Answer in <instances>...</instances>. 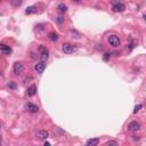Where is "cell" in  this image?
I'll return each instance as SVG.
<instances>
[{
	"label": "cell",
	"mask_w": 146,
	"mask_h": 146,
	"mask_svg": "<svg viewBox=\"0 0 146 146\" xmlns=\"http://www.w3.org/2000/svg\"><path fill=\"white\" fill-rule=\"evenodd\" d=\"M126 9V6L122 4V2L120 1V0H116V1H114V5H113V11H115V13H122V11H125Z\"/></svg>",
	"instance_id": "6da1fadb"
},
{
	"label": "cell",
	"mask_w": 146,
	"mask_h": 146,
	"mask_svg": "<svg viewBox=\"0 0 146 146\" xmlns=\"http://www.w3.org/2000/svg\"><path fill=\"white\" fill-rule=\"evenodd\" d=\"M108 42H110L111 46H113V47H118V46H120V38L118 36H110L108 37Z\"/></svg>",
	"instance_id": "7a4b0ae2"
},
{
	"label": "cell",
	"mask_w": 146,
	"mask_h": 146,
	"mask_svg": "<svg viewBox=\"0 0 146 146\" xmlns=\"http://www.w3.org/2000/svg\"><path fill=\"white\" fill-rule=\"evenodd\" d=\"M23 71H24L23 64H22L21 62H16V63L14 64V73L16 74V75H20V74L23 73Z\"/></svg>",
	"instance_id": "3957f363"
},
{
	"label": "cell",
	"mask_w": 146,
	"mask_h": 146,
	"mask_svg": "<svg viewBox=\"0 0 146 146\" xmlns=\"http://www.w3.org/2000/svg\"><path fill=\"white\" fill-rule=\"evenodd\" d=\"M39 50H40V52H41V61H42V62L47 61V60H48V55H49L48 49L45 48L43 46H40V47H39Z\"/></svg>",
	"instance_id": "277c9868"
},
{
	"label": "cell",
	"mask_w": 146,
	"mask_h": 146,
	"mask_svg": "<svg viewBox=\"0 0 146 146\" xmlns=\"http://www.w3.org/2000/svg\"><path fill=\"white\" fill-rule=\"evenodd\" d=\"M128 129L130 131H137V130L141 129V125L137 121H132V122H130L128 125Z\"/></svg>",
	"instance_id": "5b68a950"
},
{
	"label": "cell",
	"mask_w": 146,
	"mask_h": 146,
	"mask_svg": "<svg viewBox=\"0 0 146 146\" xmlns=\"http://www.w3.org/2000/svg\"><path fill=\"white\" fill-rule=\"evenodd\" d=\"M63 51L65 54H71V52H73V46L69 42L63 43Z\"/></svg>",
	"instance_id": "8992f818"
},
{
	"label": "cell",
	"mask_w": 146,
	"mask_h": 146,
	"mask_svg": "<svg viewBox=\"0 0 146 146\" xmlns=\"http://www.w3.org/2000/svg\"><path fill=\"white\" fill-rule=\"evenodd\" d=\"M34 69H36L37 72L41 74L43 71H45V69H46V63H45V62H40V63H38V64H37L36 66H34Z\"/></svg>",
	"instance_id": "52a82bcc"
},
{
	"label": "cell",
	"mask_w": 146,
	"mask_h": 146,
	"mask_svg": "<svg viewBox=\"0 0 146 146\" xmlns=\"http://www.w3.org/2000/svg\"><path fill=\"white\" fill-rule=\"evenodd\" d=\"M26 110L31 112V113H37V112L39 111V107L37 106V105L32 104V103H27L26 104Z\"/></svg>",
	"instance_id": "ba28073f"
},
{
	"label": "cell",
	"mask_w": 146,
	"mask_h": 146,
	"mask_svg": "<svg viewBox=\"0 0 146 146\" xmlns=\"http://www.w3.org/2000/svg\"><path fill=\"white\" fill-rule=\"evenodd\" d=\"M48 137V132L46 131V130H40V131L37 133V138L39 139V141H45V139H47Z\"/></svg>",
	"instance_id": "9c48e42d"
},
{
	"label": "cell",
	"mask_w": 146,
	"mask_h": 146,
	"mask_svg": "<svg viewBox=\"0 0 146 146\" xmlns=\"http://www.w3.org/2000/svg\"><path fill=\"white\" fill-rule=\"evenodd\" d=\"M0 50L4 52V54H6V55H9L11 52V48L9 47V46H7V45H5V43H1V45H0Z\"/></svg>",
	"instance_id": "30bf717a"
},
{
	"label": "cell",
	"mask_w": 146,
	"mask_h": 146,
	"mask_svg": "<svg viewBox=\"0 0 146 146\" xmlns=\"http://www.w3.org/2000/svg\"><path fill=\"white\" fill-rule=\"evenodd\" d=\"M26 94H27V96H30V97L34 96V95L37 94V87H36L34 85L30 86L29 88H27V90H26Z\"/></svg>",
	"instance_id": "8fae6325"
},
{
	"label": "cell",
	"mask_w": 146,
	"mask_h": 146,
	"mask_svg": "<svg viewBox=\"0 0 146 146\" xmlns=\"http://www.w3.org/2000/svg\"><path fill=\"white\" fill-rule=\"evenodd\" d=\"M98 143H99V139L98 138H91V139H89V141H87L86 145L87 146H96Z\"/></svg>",
	"instance_id": "7c38bea8"
},
{
	"label": "cell",
	"mask_w": 146,
	"mask_h": 146,
	"mask_svg": "<svg viewBox=\"0 0 146 146\" xmlns=\"http://www.w3.org/2000/svg\"><path fill=\"white\" fill-rule=\"evenodd\" d=\"M48 37H49V39H50L51 41H57V40L60 39V36H58V33L57 32H54V31L49 33Z\"/></svg>",
	"instance_id": "4fadbf2b"
},
{
	"label": "cell",
	"mask_w": 146,
	"mask_h": 146,
	"mask_svg": "<svg viewBox=\"0 0 146 146\" xmlns=\"http://www.w3.org/2000/svg\"><path fill=\"white\" fill-rule=\"evenodd\" d=\"M57 9L61 14H64V13H66V10H67V6L64 5V4H60L57 6Z\"/></svg>",
	"instance_id": "5bb4252c"
},
{
	"label": "cell",
	"mask_w": 146,
	"mask_h": 146,
	"mask_svg": "<svg viewBox=\"0 0 146 146\" xmlns=\"http://www.w3.org/2000/svg\"><path fill=\"white\" fill-rule=\"evenodd\" d=\"M36 13H37V7H34V6H30V7H27L26 10H25V14L26 15L36 14Z\"/></svg>",
	"instance_id": "9a60e30c"
},
{
	"label": "cell",
	"mask_w": 146,
	"mask_h": 146,
	"mask_svg": "<svg viewBox=\"0 0 146 146\" xmlns=\"http://www.w3.org/2000/svg\"><path fill=\"white\" fill-rule=\"evenodd\" d=\"M22 2H23V0H11V5H13L14 7H18V6H21Z\"/></svg>",
	"instance_id": "2e32d148"
},
{
	"label": "cell",
	"mask_w": 146,
	"mask_h": 146,
	"mask_svg": "<svg viewBox=\"0 0 146 146\" xmlns=\"http://www.w3.org/2000/svg\"><path fill=\"white\" fill-rule=\"evenodd\" d=\"M110 57H111V54L106 52V54H104V56H103V60H104L105 62H107L108 60H110Z\"/></svg>",
	"instance_id": "e0dca14e"
},
{
	"label": "cell",
	"mask_w": 146,
	"mask_h": 146,
	"mask_svg": "<svg viewBox=\"0 0 146 146\" xmlns=\"http://www.w3.org/2000/svg\"><path fill=\"white\" fill-rule=\"evenodd\" d=\"M141 108H142V105H141V104H139V105H136V106H135V110H133V114L137 113V112L141 110Z\"/></svg>",
	"instance_id": "ac0fdd59"
},
{
	"label": "cell",
	"mask_w": 146,
	"mask_h": 146,
	"mask_svg": "<svg viewBox=\"0 0 146 146\" xmlns=\"http://www.w3.org/2000/svg\"><path fill=\"white\" fill-rule=\"evenodd\" d=\"M8 87L10 89H15V88H16V83H15V82H9L8 83Z\"/></svg>",
	"instance_id": "d6986e66"
},
{
	"label": "cell",
	"mask_w": 146,
	"mask_h": 146,
	"mask_svg": "<svg viewBox=\"0 0 146 146\" xmlns=\"http://www.w3.org/2000/svg\"><path fill=\"white\" fill-rule=\"evenodd\" d=\"M56 21H57V23H58V24H62V23L64 22V18H62L61 16H58L57 18H56Z\"/></svg>",
	"instance_id": "ffe728a7"
},
{
	"label": "cell",
	"mask_w": 146,
	"mask_h": 146,
	"mask_svg": "<svg viewBox=\"0 0 146 146\" xmlns=\"http://www.w3.org/2000/svg\"><path fill=\"white\" fill-rule=\"evenodd\" d=\"M112 144H116V143L115 142H108L107 143V145H112Z\"/></svg>",
	"instance_id": "44dd1931"
},
{
	"label": "cell",
	"mask_w": 146,
	"mask_h": 146,
	"mask_svg": "<svg viewBox=\"0 0 146 146\" xmlns=\"http://www.w3.org/2000/svg\"><path fill=\"white\" fill-rule=\"evenodd\" d=\"M45 145H48L49 146V145H50V143H49V142H45Z\"/></svg>",
	"instance_id": "7402d4cb"
},
{
	"label": "cell",
	"mask_w": 146,
	"mask_h": 146,
	"mask_svg": "<svg viewBox=\"0 0 146 146\" xmlns=\"http://www.w3.org/2000/svg\"><path fill=\"white\" fill-rule=\"evenodd\" d=\"M72 1H74V2H79L80 0H72Z\"/></svg>",
	"instance_id": "603a6c76"
},
{
	"label": "cell",
	"mask_w": 146,
	"mask_h": 146,
	"mask_svg": "<svg viewBox=\"0 0 146 146\" xmlns=\"http://www.w3.org/2000/svg\"><path fill=\"white\" fill-rule=\"evenodd\" d=\"M0 144H1V136H0Z\"/></svg>",
	"instance_id": "cb8c5ba5"
}]
</instances>
